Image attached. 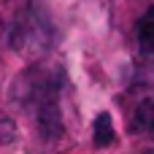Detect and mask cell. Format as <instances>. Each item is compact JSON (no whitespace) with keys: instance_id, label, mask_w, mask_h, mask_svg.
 I'll return each instance as SVG.
<instances>
[{"instance_id":"cell-1","label":"cell","mask_w":154,"mask_h":154,"mask_svg":"<svg viewBox=\"0 0 154 154\" xmlns=\"http://www.w3.org/2000/svg\"><path fill=\"white\" fill-rule=\"evenodd\" d=\"M135 38H138V49L143 54H154V5L146 8V14L138 19Z\"/></svg>"},{"instance_id":"cell-2","label":"cell","mask_w":154,"mask_h":154,"mask_svg":"<svg viewBox=\"0 0 154 154\" xmlns=\"http://www.w3.org/2000/svg\"><path fill=\"white\" fill-rule=\"evenodd\" d=\"M130 130L133 133H149L154 130V100L146 97L135 106L133 111V119H130Z\"/></svg>"},{"instance_id":"cell-3","label":"cell","mask_w":154,"mask_h":154,"mask_svg":"<svg viewBox=\"0 0 154 154\" xmlns=\"http://www.w3.org/2000/svg\"><path fill=\"white\" fill-rule=\"evenodd\" d=\"M92 141H95V146H111L116 141V133H114V125H111L108 114H97L95 127H92Z\"/></svg>"},{"instance_id":"cell-4","label":"cell","mask_w":154,"mask_h":154,"mask_svg":"<svg viewBox=\"0 0 154 154\" xmlns=\"http://www.w3.org/2000/svg\"><path fill=\"white\" fill-rule=\"evenodd\" d=\"M14 122L0 111V143H8V141H14Z\"/></svg>"},{"instance_id":"cell-5","label":"cell","mask_w":154,"mask_h":154,"mask_svg":"<svg viewBox=\"0 0 154 154\" xmlns=\"http://www.w3.org/2000/svg\"><path fill=\"white\" fill-rule=\"evenodd\" d=\"M143 154H154V149H149V152H143Z\"/></svg>"}]
</instances>
